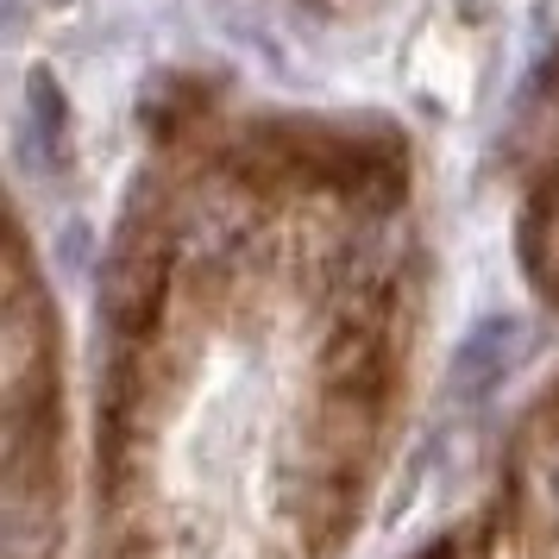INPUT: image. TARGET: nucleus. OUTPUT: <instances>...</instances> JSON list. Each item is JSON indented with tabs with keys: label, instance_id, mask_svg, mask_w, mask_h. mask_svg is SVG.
I'll return each mask as SVG.
<instances>
[{
	"label": "nucleus",
	"instance_id": "nucleus-1",
	"mask_svg": "<svg viewBox=\"0 0 559 559\" xmlns=\"http://www.w3.org/2000/svg\"><path fill=\"white\" fill-rule=\"evenodd\" d=\"M515 340H522V321L515 314H484L478 328L453 346V390L478 403L484 390H497L503 371L515 365Z\"/></svg>",
	"mask_w": 559,
	"mask_h": 559
}]
</instances>
